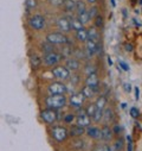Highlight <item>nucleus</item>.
Segmentation results:
<instances>
[{
    "mask_svg": "<svg viewBox=\"0 0 142 151\" xmlns=\"http://www.w3.org/2000/svg\"><path fill=\"white\" fill-rule=\"evenodd\" d=\"M45 104L49 108L59 109V108H62L66 105V98L63 94H58V95H52L51 94L45 99Z\"/></svg>",
    "mask_w": 142,
    "mask_h": 151,
    "instance_id": "f257e3e1",
    "label": "nucleus"
},
{
    "mask_svg": "<svg viewBox=\"0 0 142 151\" xmlns=\"http://www.w3.org/2000/svg\"><path fill=\"white\" fill-rule=\"evenodd\" d=\"M28 24L33 30H37V31L43 30L45 26V18L43 16H39V14L32 16L28 20Z\"/></svg>",
    "mask_w": 142,
    "mask_h": 151,
    "instance_id": "f03ea898",
    "label": "nucleus"
},
{
    "mask_svg": "<svg viewBox=\"0 0 142 151\" xmlns=\"http://www.w3.org/2000/svg\"><path fill=\"white\" fill-rule=\"evenodd\" d=\"M46 40L51 44H65L67 42L66 36H64L60 32H52L46 36Z\"/></svg>",
    "mask_w": 142,
    "mask_h": 151,
    "instance_id": "7ed1b4c3",
    "label": "nucleus"
},
{
    "mask_svg": "<svg viewBox=\"0 0 142 151\" xmlns=\"http://www.w3.org/2000/svg\"><path fill=\"white\" fill-rule=\"evenodd\" d=\"M40 117H42V119H43L45 123H48V124H53V123L57 120V118H58L57 112H56L55 109H52V108H48V109L42 111Z\"/></svg>",
    "mask_w": 142,
    "mask_h": 151,
    "instance_id": "20e7f679",
    "label": "nucleus"
},
{
    "mask_svg": "<svg viewBox=\"0 0 142 151\" xmlns=\"http://www.w3.org/2000/svg\"><path fill=\"white\" fill-rule=\"evenodd\" d=\"M51 133H52V137H53L56 140H58V142H63V140H65L66 137H67V131H66V129L63 127V126H55V127L52 129Z\"/></svg>",
    "mask_w": 142,
    "mask_h": 151,
    "instance_id": "39448f33",
    "label": "nucleus"
},
{
    "mask_svg": "<svg viewBox=\"0 0 142 151\" xmlns=\"http://www.w3.org/2000/svg\"><path fill=\"white\" fill-rule=\"evenodd\" d=\"M52 74H53L55 78H57V79H59V80H66V79H69V76H70L69 69H67L66 67H62V65L53 68V69H52Z\"/></svg>",
    "mask_w": 142,
    "mask_h": 151,
    "instance_id": "423d86ee",
    "label": "nucleus"
},
{
    "mask_svg": "<svg viewBox=\"0 0 142 151\" xmlns=\"http://www.w3.org/2000/svg\"><path fill=\"white\" fill-rule=\"evenodd\" d=\"M48 91L52 95H58V94H64L66 92V86L62 82H53L48 87Z\"/></svg>",
    "mask_w": 142,
    "mask_h": 151,
    "instance_id": "0eeeda50",
    "label": "nucleus"
},
{
    "mask_svg": "<svg viewBox=\"0 0 142 151\" xmlns=\"http://www.w3.org/2000/svg\"><path fill=\"white\" fill-rule=\"evenodd\" d=\"M62 60V56L55 51H51V52H48L45 54L44 56V63L46 65H56L57 63H59V61Z\"/></svg>",
    "mask_w": 142,
    "mask_h": 151,
    "instance_id": "6e6552de",
    "label": "nucleus"
},
{
    "mask_svg": "<svg viewBox=\"0 0 142 151\" xmlns=\"http://www.w3.org/2000/svg\"><path fill=\"white\" fill-rule=\"evenodd\" d=\"M77 125L81 127H88L90 125V117L87 114V111H80V114L77 117Z\"/></svg>",
    "mask_w": 142,
    "mask_h": 151,
    "instance_id": "1a4fd4ad",
    "label": "nucleus"
},
{
    "mask_svg": "<svg viewBox=\"0 0 142 151\" xmlns=\"http://www.w3.org/2000/svg\"><path fill=\"white\" fill-rule=\"evenodd\" d=\"M57 26L59 30H62L63 32H69L71 30V22L67 18L60 17L57 19Z\"/></svg>",
    "mask_w": 142,
    "mask_h": 151,
    "instance_id": "9d476101",
    "label": "nucleus"
},
{
    "mask_svg": "<svg viewBox=\"0 0 142 151\" xmlns=\"http://www.w3.org/2000/svg\"><path fill=\"white\" fill-rule=\"evenodd\" d=\"M84 95L82 94V93H77V94H75V95H72L71 96V100H70V102H71V105H72L74 107H81L82 106V104L84 102Z\"/></svg>",
    "mask_w": 142,
    "mask_h": 151,
    "instance_id": "9b49d317",
    "label": "nucleus"
},
{
    "mask_svg": "<svg viewBox=\"0 0 142 151\" xmlns=\"http://www.w3.org/2000/svg\"><path fill=\"white\" fill-rule=\"evenodd\" d=\"M85 83H87V86L97 89V86H98V79H97L96 73H92V74H89V75H88V78H87V80H85Z\"/></svg>",
    "mask_w": 142,
    "mask_h": 151,
    "instance_id": "f8f14e48",
    "label": "nucleus"
},
{
    "mask_svg": "<svg viewBox=\"0 0 142 151\" xmlns=\"http://www.w3.org/2000/svg\"><path fill=\"white\" fill-rule=\"evenodd\" d=\"M98 48L99 45L97 44V42H94L91 40H88L87 41V51H88V55H94L95 52L98 51Z\"/></svg>",
    "mask_w": 142,
    "mask_h": 151,
    "instance_id": "ddd939ff",
    "label": "nucleus"
},
{
    "mask_svg": "<svg viewBox=\"0 0 142 151\" xmlns=\"http://www.w3.org/2000/svg\"><path fill=\"white\" fill-rule=\"evenodd\" d=\"M113 136V132L108 127V126H104L102 130H101V138L104 139V140H109Z\"/></svg>",
    "mask_w": 142,
    "mask_h": 151,
    "instance_id": "4468645a",
    "label": "nucleus"
},
{
    "mask_svg": "<svg viewBox=\"0 0 142 151\" xmlns=\"http://www.w3.org/2000/svg\"><path fill=\"white\" fill-rule=\"evenodd\" d=\"M98 37H99V33H98V31H97L96 27H91V29L88 31V40H91V41H94V42H97Z\"/></svg>",
    "mask_w": 142,
    "mask_h": 151,
    "instance_id": "2eb2a0df",
    "label": "nucleus"
},
{
    "mask_svg": "<svg viewBox=\"0 0 142 151\" xmlns=\"http://www.w3.org/2000/svg\"><path fill=\"white\" fill-rule=\"evenodd\" d=\"M84 133V127H81V126H78V125H76V126H72L70 129V136H82Z\"/></svg>",
    "mask_w": 142,
    "mask_h": 151,
    "instance_id": "dca6fc26",
    "label": "nucleus"
},
{
    "mask_svg": "<svg viewBox=\"0 0 142 151\" xmlns=\"http://www.w3.org/2000/svg\"><path fill=\"white\" fill-rule=\"evenodd\" d=\"M63 5H64L65 11H69L70 12V11L76 10V3H75V0H64Z\"/></svg>",
    "mask_w": 142,
    "mask_h": 151,
    "instance_id": "f3484780",
    "label": "nucleus"
},
{
    "mask_svg": "<svg viewBox=\"0 0 142 151\" xmlns=\"http://www.w3.org/2000/svg\"><path fill=\"white\" fill-rule=\"evenodd\" d=\"M77 40L81 42H87L88 41V31L84 30L83 27L77 30Z\"/></svg>",
    "mask_w": 142,
    "mask_h": 151,
    "instance_id": "a211bd4d",
    "label": "nucleus"
},
{
    "mask_svg": "<svg viewBox=\"0 0 142 151\" xmlns=\"http://www.w3.org/2000/svg\"><path fill=\"white\" fill-rule=\"evenodd\" d=\"M88 136L91 138H101V130L97 127H89L88 129Z\"/></svg>",
    "mask_w": 142,
    "mask_h": 151,
    "instance_id": "6ab92c4d",
    "label": "nucleus"
},
{
    "mask_svg": "<svg viewBox=\"0 0 142 151\" xmlns=\"http://www.w3.org/2000/svg\"><path fill=\"white\" fill-rule=\"evenodd\" d=\"M30 62H31V65H32L33 68H39L40 64H42V60H40V57H38L37 55H31Z\"/></svg>",
    "mask_w": 142,
    "mask_h": 151,
    "instance_id": "aec40b11",
    "label": "nucleus"
},
{
    "mask_svg": "<svg viewBox=\"0 0 142 151\" xmlns=\"http://www.w3.org/2000/svg\"><path fill=\"white\" fill-rule=\"evenodd\" d=\"M95 93H96V89L92 88V87H89V86H85L82 89V94L84 95V98H91Z\"/></svg>",
    "mask_w": 142,
    "mask_h": 151,
    "instance_id": "412c9836",
    "label": "nucleus"
},
{
    "mask_svg": "<svg viewBox=\"0 0 142 151\" xmlns=\"http://www.w3.org/2000/svg\"><path fill=\"white\" fill-rule=\"evenodd\" d=\"M91 18H90V14H89V12L88 11H85V12H83V13H80L78 14V20L84 25V24H87L89 20H90Z\"/></svg>",
    "mask_w": 142,
    "mask_h": 151,
    "instance_id": "4be33fe9",
    "label": "nucleus"
},
{
    "mask_svg": "<svg viewBox=\"0 0 142 151\" xmlns=\"http://www.w3.org/2000/svg\"><path fill=\"white\" fill-rule=\"evenodd\" d=\"M105 105H107V99H105V96H99V98L97 99L96 104H95L96 108H97V109H102V111H103V108L105 107Z\"/></svg>",
    "mask_w": 142,
    "mask_h": 151,
    "instance_id": "5701e85b",
    "label": "nucleus"
},
{
    "mask_svg": "<svg viewBox=\"0 0 142 151\" xmlns=\"http://www.w3.org/2000/svg\"><path fill=\"white\" fill-rule=\"evenodd\" d=\"M66 67L67 69H71V70H76L80 68V62L76 61V60H69L66 62Z\"/></svg>",
    "mask_w": 142,
    "mask_h": 151,
    "instance_id": "b1692460",
    "label": "nucleus"
},
{
    "mask_svg": "<svg viewBox=\"0 0 142 151\" xmlns=\"http://www.w3.org/2000/svg\"><path fill=\"white\" fill-rule=\"evenodd\" d=\"M83 27V24L78 20V18L77 19H72L71 20V29H74V30H80V29H82Z\"/></svg>",
    "mask_w": 142,
    "mask_h": 151,
    "instance_id": "393cba45",
    "label": "nucleus"
},
{
    "mask_svg": "<svg viewBox=\"0 0 142 151\" xmlns=\"http://www.w3.org/2000/svg\"><path fill=\"white\" fill-rule=\"evenodd\" d=\"M76 10H77V12H78V14L80 13H83V12H85L87 11V7H85V4L83 3V1H77L76 3Z\"/></svg>",
    "mask_w": 142,
    "mask_h": 151,
    "instance_id": "a878e982",
    "label": "nucleus"
},
{
    "mask_svg": "<svg viewBox=\"0 0 142 151\" xmlns=\"http://www.w3.org/2000/svg\"><path fill=\"white\" fill-rule=\"evenodd\" d=\"M42 50H44L45 51V54H48V52H51V51H53V45L51 44V43H44V44H42Z\"/></svg>",
    "mask_w": 142,
    "mask_h": 151,
    "instance_id": "bb28decb",
    "label": "nucleus"
},
{
    "mask_svg": "<svg viewBox=\"0 0 142 151\" xmlns=\"http://www.w3.org/2000/svg\"><path fill=\"white\" fill-rule=\"evenodd\" d=\"M102 117H103V111L96 108V111H95V113H94V116H92L94 120H95V122H99V119H101Z\"/></svg>",
    "mask_w": 142,
    "mask_h": 151,
    "instance_id": "cd10ccee",
    "label": "nucleus"
},
{
    "mask_svg": "<svg viewBox=\"0 0 142 151\" xmlns=\"http://www.w3.org/2000/svg\"><path fill=\"white\" fill-rule=\"evenodd\" d=\"M26 6L28 9H34L36 6H37V0H26Z\"/></svg>",
    "mask_w": 142,
    "mask_h": 151,
    "instance_id": "c85d7f7f",
    "label": "nucleus"
},
{
    "mask_svg": "<svg viewBox=\"0 0 142 151\" xmlns=\"http://www.w3.org/2000/svg\"><path fill=\"white\" fill-rule=\"evenodd\" d=\"M95 111H96V106H95V105H90V106L88 107V109H87V114H88L89 117H92L94 113H95Z\"/></svg>",
    "mask_w": 142,
    "mask_h": 151,
    "instance_id": "c756f323",
    "label": "nucleus"
},
{
    "mask_svg": "<svg viewBox=\"0 0 142 151\" xmlns=\"http://www.w3.org/2000/svg\"><path fill=\"white\" fill-rule=\"evenodd\" d=\"M109 146H107V145H97L92 151H109Z\"/></svg>",
    "mask_w": 142,
    "mask_h": 151,
    "instance_id": "7c9ffc66",
    "label": "nucleus"
},
{
    "mask_svg": "<svg viewBox=\"0 0 142 151\" xmlns=\"http://www.w3.org/2000/svg\"><path fill=\"white\" fill-rule=\"evenodd\" d=\"M49 3L55 5V6H60V5H63L64 0H49Z\"/></svg>",
    "mask_w": 142,
    "mask_h": 151,
    "instance_id": "2f4dec72",
    "label": "nucleus"
},
{
    "mask_svg": "<svg viewBox=\"0 0 142 151\" xmlns=\"http://www.w3.org/2000/svg\"><path fill=\"white\" fill-rule=\"evenodd\" d=\"M96 26L97 27H102L103 26V19L101 16H97L96 17Z\"/></svg>",
    "mask_w": 142,
    "mask_h": 151,
    "instance_id": "473e14b6",
    "label": "nucleus"
},
{
    "mask_svg": "<svg viewBox=\"0 0 142 151\" xmlns=\"http://www.w3.org/2000/svg\"><path fill=\"white\" fill-rule=\"evenodd\" d=\"M104 116H105V118H107V119H105V122L108 120V118H109V120H111V118H113V112H111V109H107Z\"/></svg>",
    "mask_w": 142,
    "mask_h": 151,
    "instance_id": "72a5a7b5",
    "label": "nucleus"
},
{
    "mask_svg": "<svg viewBox=\"0 0 142 151\" xmlns=\"http://www.w3.org/2000/svg\"><path fill=\"white\" fill-rule=\"evenodd\" d=\"M130 114H131L133 118H137V117H138V111H137V108L133 107V108L130 109Z\"/></svg>",
    "mask_w": 142,
    "mask_h": 151,
    "instance_id": "f704fd0d",
    "label": "nucleus"
},
{
    "mask_svg": "<svg viewBox=\"0 0 142 151\" xmlns=\"http://www.w3.org/2000/svg\"><path fill=\"white\" fill-rule=\"evenodd\" d=\"M119 64H120V67H121L123 70H126V71H128V70H129V65H128L126 62H123V61H120V62H119Z\"/></svg>",
    "mask_w": 142,
    "mask_h": 151,
    "instance_id": "c9c22d12",
    "label": "nucleus"
},
{
    "mask_svg": "<svg viewBox=\"0 0 142 151\" xmlns=\"http://www.w3.org/2000/svg\"><path fill=\"white\" fill-rule=\"evenodd\" d=\"M75 119V117H74V114H66L65 116V118H64V120H65V123H71Z\"/></svg>",
    "mask_w": 142,
    "mask_h": 151,
    "instance_id": "e433bc0d",
    "label": "nucleus"
},
{
    "mask_svg": "<svg viewBox=\"0 0 142 151\" xmlns=\"http://www.w3.org/2000/svg\"><path fill=\"white\" fill-rule=\"evenodd\" d=\"M122 145H123V140H122V139H119V140L116 142V144H115L116 150H117V151L121 150V149H122Z\"/></svg>",
    "mask_w": 142,
    "mask_h": 151,
    "instance_id": "4c0bfd02",
    "label": "nucleus"
},
{
    "mask_svg": "<svg viewBox=\"0 0 142 151\" xmlns=\"http://www.w3.org/2000/svg\"><path fill=\"white\" fill-rule=\"evenodd\" d=\"M85 71H87V73H88V75H89V74L95 73V69L92 68V65H88V67H87V69H85Z\"/></svg>",
    "mask_w": 142,
    "mask_h": 151,
    "instance_id": "58836bf2",
    "label": "nucleus"
},
{
    "mask_svg": "<svg viewBox=\"0 0 142 151\" xmlns=\"http://www.w3.org/2000/svg\"><path fill=\"white\" fill-rule=\"evenodd\" d=\"M96 13H97V9H96V7H92V9H91V11L89 12V14H90V18H92V17H94Z\"/></svg>",
    "mask_w": 142,
    "mask_h": 151,
    "instance_id": "ea45409f",
    "label": "nucleus"
},
{
    "mask_svg": "<svg viewBox=\"0 0 142 151\" xmlns=\"http://www.w3.org/2000/svg\"><path fill=\"white\" fill-rule=\"evenodd\" d=\"M127 139H128V151H133V149H131V138L128 136Z\"/></svg>",
    "mask_w": 142,
    "mask_h": 151,
    "instance_id": "a19ab883",
    "label": "nucleus"
},
{
    "mask_svg": "<svg viewBox=\"0 0 142 151\" xmlns=\"http://www.w3.org/2000/svg\"><path fill=\"white\" fill-rule=\"evenodd\" d=\"M135 94H136V95H135V99H136V100H138V98H140V91H138V88H137V87L135 88Z\"/></svg>",
    "mask_w": 142,
    "mask_h": 151,
    "instance_id": "79ce46f5",
    "label": "nucleus"
},
{
    "mask_svg": "<svg viewBox=\"0 0 142 151\" xmlns=\"http://www.w3.org/2000/svg\"><path fill=\"white\" fill-rule=\"evenodd\" d=\"M123 86H124V89H126V91H128V92H129V91L131 89V86H130L129 83H124Z\"/></svg>",
    "mask_w": 142,
    "mask_h": 151,
    "instance_id": "37998d69",
    "label": "nucleus"
},
{
    "mask_svg": "<svg viewBox=\"0 0 142 151\" xmlns=\"http://www.w3.org/2000/svg\"><path fill=\"white\" fill-rule=\"evenodd\" d=\"M126 50H127V51H131V50H133V48H131V45H130V44H129V45L127 44V45H126Z\"/></svg>",
    "mask_w": 142,
    "mask_h": 151,
    "instance_id": "c03bdc74",
    "label": "nucleus"
},
{
    "mask_svg": "<svg viewBox=\"0 0 142 151\" xmlns=\"http://www.w3.org/2000/svg\"><path fill=\"white\" fill-rule=\"evenodd\" d=\"M89 3H91V4H94V3H96V0H88Z\"/></svg>",
    "mask_w": 142,
    "mask_h": 151,
    "instance_id": "a18cd8bd",
    "label": "nucleus"
},
{
    "mask_svg": "<svg viewBox=\"0 0 142 151\" xmlns=\"http://www.w3.org/2000/svg\"><path fill=\"white\" fill-rule=\"evenodd\" d=\"M111 4H113V6H115V0H111Z\"/></svg>",
    "mask_w": 142,
    "mask_h": 151,
    "instance_id": "49530a36",
    "label": "nucleus"
},
{
    "mask_svg": "<svg viewBox=\"0 0 142 151\" xmlns=\"http://www.w3.org/2000/svg\"><path fill=\"white\" fill-rule=\"evenodd\" d=\"M140 3H141V4H142V0H140Z\"/></svg>",
    "mask_w": 142,
    "mask_h": 151,
    "instance_id": "de8ad7c7",
    "label": "nucleus"
}]
</instances>
